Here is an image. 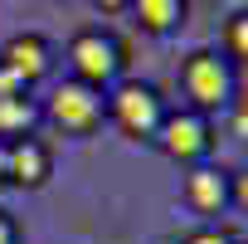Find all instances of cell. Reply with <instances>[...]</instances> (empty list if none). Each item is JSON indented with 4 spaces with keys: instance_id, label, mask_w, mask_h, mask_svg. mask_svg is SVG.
Returning a JSON list of instances; mask_svg holds the SVG:
<instances>
[{
    "instance_id": "obj_1",
    "label": "cell",
    "mask_w": 248,
    "mask_h": 244,
    "mask_svg": "<svg viewBox=\"0 0 248 244\" xmlns=\"http://www.w3.org/2000/svg\"><path fill=\"white\" fill-rule=\"evenodd\" d=\"M166 98L156 83H141V78H122L117 88H107V122L132 137V142H156L161 122H166Z\"/></svg>"
},
{
    "instance_id": "obj_2",
    "label": "cell",
    "mask_w": 248,
    "mask_h": 244,
    "mask_svg": "<svg viewBox=\"0 0 248 244\" xmlns=\"http://www.w3.org/2000/svg\"><path fill=\"white\" fill-rule=\"evenodd\" d=\"M233 88H238L233 64L219 49H190L180 59V93H185V107L190 112H204L209 117V112L229 107L233 103Z\"/></svg>"
},
{
    "instance_id": "obj_3",
    "label": "cell",
    "mask_w": 248,
    "mask_h": 244,
    "mask_svg": "<svg viewBox=\"0 0 248 244\" xmlns=\"http://www.w3.org/2000/svg\"><path fill=\"white\" fill-rule=\"evenodd\" d=\"M122 64H127L122 39L112 30H102V25H88V30H78L68 39V69H73V78L88 83V88H97V93H107V88L122 83Z\"/></svg>"
},
{
    "instance_id": "obj_4",
    "label": "cell",
    "mask_w": 248,
    "mask_h": 244,
    "mask_svg": "<svg viewBox=\"0 0 248 244\" xmlns=\"http://www.w3.org/2000/svg\"><path fill=\"white\" fill-rule=\"evenodd\" d=\"M39 117H49L63 137H93L102 122H107V93H97V88H88L78 78H63L49 93V107Z\"/></svg>"
},
{
    "instance_id": "obj_5",
    "label": "cell",
    "mask_w": 248,
    "mask_h": 244,
    "mask_svg": "<svg viewBox=\"0 0 248 244\" xmlns=\"http://www.w3.org/2000/svg\"><path fill=\"white\" fill-rule=\"evenodd\" d=\"M156 147H161L170 161H180V166H200V161H209V152H214V122H209L204 112L170 107L166 122H161V132H156Z\"/></svg>"
},
{
    "instance_id": "obj_6",
    "label": "cell",
    "mask_w": 248,
    "mask_h": 244,
    "mask_svg": "<svg viewBox=\"0 0 248 244\" xmlns=\"http://www.w3.org/2000/svg\"><path fill=\"white\" fill-rule=\"evenodd\" d=\"M54 176V152L44 137H20V142H5V181L20 186V191H39L49 186Z\"/></svg>"
},
{
    "instance_id": "obj_7",
    "label": "cell",
    "mask_w": 248,
    "mask_h": 244,
    "mask_svg": "<svg viewBox=\"0 0 248 244\" xmlns=\"http://www.w3.org/2000/svg\"><path fill=\"white\" fill-rule=\"evenodd\" d=\"M0 69H10L15 78H25V83L34 88V83L49 78V69H54V44H49L44 35L20 30V35H10L5 44H0Z\"/></svg>"
},
{
    "instance_id": "obj_8",
    "label": "cell",
    "mask_w": 248,
    "mask_h": 244,
    "mask_svg": "<svg viewBox=\"0 0 248 244\" xmlns=\"http://www.w3.org/2000/svg\"><path fill=\"white\" fill-rule=\"evenodd\" d=\"M185 205L200 215H224L229 210V171L214 161H200L185 171Z\"/></svg>"
},
{
    "instance_id": "obj_9",
    "label": "cell",
    "mask_w": 248,
    "mask_h": 244,
    "mask_svg": "<svg viewBox=\"0 0 248 244\" xmlns=\"http://www.w3.org/2000/svg\"><path fill=\"white\" fill-rule=\"evenodd\" d=\"M132 15H137V25H141L146 35H170V30L185 25L190 5H185V0H137Z\"/></svg>"
},
{
    "instance_id": "obj_10",
    "label": "cell",
    "mask_w": 248,
    "mask_h": 244,
    "mask_svg": "<svg viewBox=\"0 0 248 244\" xmlns=\"http://www.w3.org/2000/svg\"><path fill=\"white\" fill-rule=\"evenodd\" d=\"M34 127H39V107H34V98H0V142L34 137Z\"/></svg>"
},
{
    "instance_id": "obj_11",
    "label": "cell",
    "mask_w": 248,
    "mask_h": 244,
    "mask_svg": "<svg viewBox=\"0 0 248 244\" xmlns=\"http://www.w3.org/2000/svg\"><path fill=\"white\" fill-rule=\"evenodd\" d=\"M219 54H224L229 64H248V5L224 20V49H219Z\"/></svg>"
},
{
    "instance_id": "obj_12",
    "label": "cell",
    "mask_w": 248,
    "mask_h": 244,
    "mask_svg": "<svg viewBox=\"0 0 248 244\" xmlns=\"http://www.w3.org/2000/svg\"><path fill=\"white\" fill-rule=\"evenodd\" d=\"M180 244H238L229 229H219V225H200V229H190Z\"/></svg>"
},
{
    "instance_id": "obj_13",
    "label": "cell",
    "mask_w": 248,
    "mask_h": 244,
    "mask_svg": "<svg viewBox=\"0 0 248 244\" xmlns=\"http://www.w3.org/2000/svg\"><path fill=\"white\" fill-rule=\"evenodd\" d=\"M229 132L238 142H248V98H233L229 103Z\"/></svg>"
},
{
    "instance_id": "obj_14",
    "label": "cell",
    "mask_w": 248,
    "mask_h": 244,
    "mask_svg": "<svg viewBox=\"0 0 248 244\" xmlns=\"http://www.w3.org/2000/svg\"><path fill=\"white\" fill-rule=\"evenodd\" d=\"M229 205H238V210H248V166L229 176Z\"/></svg>"
},
{
    "instance_id": "obj_15",
    "label": "cell",
    "mask_w": 248,
    "mask_h": 244,
    "mask_svg": "<svg viewBox=\"0 0 248 244\" xmlns=\"http://www.w3.org/2000/svg\"><path fill=\"white\" fill-rule=\"evenodd\" d=\"M0 98H30V83L15 78L10 69H0Z\"/></svg>"
},
{
    "instance_id": "obj_16",
    "label": "cell",
    "mask_w": 248,
    "mask_h": 244,
    "mask_svg": "<svg viewBox=\"0 0 248 244\" xmlns=\"http://www.w3.org/2000/svg\"><path fill=\"white\" fill-rule=\"evenodd\" d=\"M0 244H20V225L10 210H0Z\"/></svg>"
},
{
    "instance_id": "obj_17",
    "label": "cell",
    "mask_w": 248,
    "mask_h": 244,
    "mask_svg": "<svg viewBox=\"0 0 248 244\" xmlns=\"http://www.w3.org/2000/svg\"><path fill=\"white\" fill-rule=\"evenodd\" d=\"M0 186H10V181H5V142H0Z\"/></svg>"
},
{
    "instance_id": "obj_18",
    "label": "cell",
    "mask_w": 248,
    "mask_h": 244,
    "mask_svg": "<svg viewBox=\"0 0 248 244\" xmlns=\"http://www.w3.org/2000/svg\"><path fill=\"white\" fill-rule=\"evenodd\" d=\"M156 244H180V239H175V234H161V239H156Z\"/></svg>"
}]
</instances>
